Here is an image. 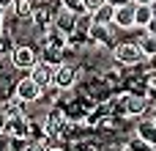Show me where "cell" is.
<instances>
[{
  "mask_svg": "<svg viewBox=\"0 0 156 151\" xmlns=\"http://www.w3.org/2000/svg\"><path fill=\"white\" fill-rule=\"evenodd\" d=\"M41 124H44V135H47V140H49V143H66V140H69L71 121L63 116V110H60V107H49V110L44 113Z\"/></svg>",
  "mask_w": 156,
  "mask_h": 151,
  "instance_id": "6da1fadb",
  "label": "cell"
},
{
  "mask_svg": "<svg viewBox=\"0 0 156 151\" xmlns=\"http://www.w3.org/2000/svg\"><path fill=\"white\" fill-rule=\"evenodd\" d=\"M110 61L118 63V66H123V69H132V66L145 63V55H143V50L137 47V41H132V39H121V41L110 50Z\"/></svg>",
  "mask_w": 156,
  "mask_h": 151,
  "instance_id": "7a4b0ae2",
  "label": "cell"
},
{
  "mask_svg": "<svg viewBox=\"0 0 156 151\" xmlns=\"http://www.w3.org/2000/svg\"><path fill=\"white\" fill-rule=\"evenodd\" d=\"M36 61H38V50H36L30 41H16V47H14L11 55H8V66H11L14 72H19V77L27 74Z\"/></svg>",
  "mask_w": 156,
  "mask_h": 151,
  "instance_id": "3957f363",
  "label": "cell"
},
{
  "mask_svg": "<svg viewBox=\"0 0 156 151\" xmlns=\"http://www.w3.org/2000/svg\"><path fill=\"white\" fill-rule=\"evenodd\" d=\"M22 105H27V107H33V105H38V99H41V88L27 77V74H22V77H16L14 80V91H11Z\"/></svg>",
  "mask_w": 156,
  "mask_h": 151,
  "instance_id": "277c9868",
  "label": "cell"
},
{
  "mask_svg": "<svg viewBox=\"0 0 156 151\" xmlns=\"http://www.w3.org/2000/svg\"><path fill=\"white\" fill-rule=\"evenodd\" d=\"M52 85H55L58 91H71V88L77 85V69H74L71 63L55 66V69H52Z\"/></svg>",
  "mask_w": 156,
  "mask_h": 151,
  "instance_id": "5b68a950",
  "label": "cell"
},
{
  "mask_svg": "<svg viewBox=\"0 0 156 151\" xmlns=\"http://www.w3.org/2000/svg\"><path fill=\"white\" fill-rule=\"evenodd\" d=\"M27 127H30L27 113L14 116V118H5L3 121V138H27Z\"/></svg>",
  "mask_w": 156,
  "mask_h": 151,
  "instance_id": "8992f818",
  "label": "cell"
},
{
  "mask_svg": "<svg viewBox=\"0 0 156 151\" xmlns=\"http://www.w3.org/2000/svg\"><path fill=\"white\" fill-rule=\"evenodd\" d=\"M112 25L121 30V33H129L134 28V3H126V6H118L115 14H112Z\"/></svg>",
  "mask_w": 156,
  "mask_h": 151,
  "instance_id": "52a82bcc",
  "label": "cell"
},
{
  "mask_svg": "<svg viewBox=\"0 0 156 151\" xmlns=\"http://www.w3.org/2000/svg\"><path fill=\"white\" fill-rule=\"evenodd\" d=\"M27 77H30V80L44 91V88H49V85H52V66H47L44 61H36V63L30 66Z\"/></svg>",
  "mask_w": 156,
  "mask_h": 151,
  "instance_id": "ba28073f",
  "label": "cell"
},
{
  "mask_svg": "<svg viewBox=\"0 0 156 151\" xmlns=\"http://www.w3.org/2000/svg\"><path fill=\"white\" fill-rule=\"evenodd\" d=\"M134 138L145 140L151 149H156V121H151L148 116L137 118V124H134Z\"/></svg>",
  "mask_w": 156,
  "mask_h": 151,
  "instance_id": "9c48e42d",
  "label": "cell"
},
{
  "mask_svg": "<svg viewBox=\"0 0 156 151\" xmlns=\"http://www.w3.org/2000/svg\"><path fill=\"white\" fill-rule=\"evenodd\" d=\"M38 8V0H14L11 3V11H8V17H14L16 22H27L30 19V14Z\"/></svg>",
  "mask_w": 156,
  "mask_h": 151,
  "instance_id": "30bf717a",
  "label": "cell"
},
{
  "mask_svg": "<svg viewBox=\"0 0 156 151\" xmlns=\"http://www.w3.org/2000/svg\"><path fill=\"white\" fill-rule=\"evenodd\" d=\"M74 11H69V8H58L55 14H52V28H58L60 33H74Z\"/></svg>",
  "mask_w": 156,
  "mask_h": 151,
  "instance_id": "8fae6325",
  "label": "cell"
},
{
  "mask_svg": "<svg viewBox=\"0 0 156 151\" xmlns=\"http://www.w3.org/2000/svg\"><path fill=\"white\" fill-rule=\"evenodd\" d=\"M63 50H66V47H47V50H41V52H38V61H44L47 66H52V69H55V66H60V63H63Z\"/></svg>",
  "mask_w": 156,
  "mask_h": 151,
  "instance_id": "7c38bea8",
  "label": "cell"
},
{
  "mask_svg": "<svg viewBox=\"0 0 156 151\" xmlns=\"http://www.w3.org/2000/svg\"><path fill=\"white\" fill-rule=\"evenodd\" d=\"M16 47V39H14V33L5 28L3 33H0V63L3 61H8V55H11V50Z\"/></svg>",
  "mask_w": 156,
  "mask_h": 151,
  "instance_id": "4fadbf2b",
  "label": "cell"
},
{
  "mask_svg": "<svg viewBox=\"0 0 156 151\" xmlns=\"http://www.w3.org/2000/svg\"><path fill=\"white\" fill-rule=\"evenodd\" d=\"M112 14H115V8L112 6H101V8H96L90 17H93V25H112Z\"/></svg>",
  "mask_w": 156,
  "mask_h": 151,
  "instance_id": "5bb4252c",
  "label": "cell"
},
{
  "mask_svg": "<svg viewBox=\"0 0 156 151\" xmlns=\"http://www.w3.org/2000/svg\"><path fill=\"white\" fill-rule=\"evenodd\" d=\"M93 28V17L88 14V11H82V14H77L74 17V33H82V36H88V30Z\"/></svg>",
  "mask_w": 156,
  "mask_h": 151,
  "instance_id": "9a60e30c",
  "label": "cell"
},
{
  "mask_svg": "<svg viewBox=\"0 0 156 151\" xmlns=\"http://www.w3.org/2000/svg\"><path fill=\"white\" fill-rule=\"evenodd\" d=\"M148 22H151V8L148 6H134V28L145 30Z\"/></svg>",
  "mask_w": 156,
  "mask_h": 151,
  "instance_id": "2e32d148",
  "label": "cell"
},
{
  "mask_svg": "<svg viewBox=\"0 0 156 151\" xmlns=\"http://www.w3.org/2000/svg\"><path fill=\"white\" fill-rule=\"evenodd\" d=\"M27 138H5V151H25Z\"/></svg>",
  "mask_w": 156,
  "mask_h": 151,
  "instance_id": "e0dca14e",
  "label": "cell"
},
{
  "mask_svg": "<svg viewBox=\"0 0 156 151\" xmlns=\"http://www.w3.org/2000/svg\"><path fill=\"white\" fill-rule=\"evenodd\" d=\"M47 146H49V140L47 138H38V140H27L25 151H47Z\"/></svg>",
  "mask_w": 156,
  "mask_h": 151,
  "instance_id": "ac0fdd59",
  "label": "cell"
},
{
  "mask_svg": "<svg viewBox=\"0 0 156 151\" xmlns=\"http://www.w3.org/2000/svg\"><path fill=\"white\" fill-rule=\"evenodd\" d=\"M58 6L60 8H69L74 14H82V0H58Z\"/></svg>",
  "mask_w": 156,
  "mask_h": 151,
  "instance_id": "d6986e66",
  "label": "cell"
},
{
  "mask_svg": "<svg viewBox=\"0 0 156 151\" xmlns=\"http://www.w3.org/2000/svg\"><path fill=\"white\" fill-rule=\"evenodd\" d=\"M107 0H82V11H88V14H93L96 8H101Z\"/></svg>",
  "mask_w": 156,
  "mask_h": 151,
  "instance_id": "ffe728a7",
  "label": "cell"
},
{
  "mask_svg": "<svg viewBox=\"0 0 156 151\" xmlns=\"http://www.w3.org/2000/svg\"><path fill=\"white\" fill-rule=\"evenodd\" d=\"M145 66H148V72H151V74H156V55L145 58Z\"/></svg>",
  "mask_w": 156,
  "mask_h": 151,
  "instance_id": "44dd1931",
  "label": "cell"
},
{
  "mask_svg": "<svg viewBox=\"0 0 156 151\" xmlns=\"http://www.w3.org/2000/svg\"><path fill=\"white\" fill-rule=\"evenodd\" d=\"M145 33H151V36H156V17H151V22L145 25Z\"/></svg>",
  "mask_w": 156,
  "mask_h": 151,
  "instance_id": "7402d4cb",
  "label": "cell"
},
{
  "mask_svg": "<svg viewBox=\"0 0 156 151\" xmlns=\"http://www.w3.org/2000/svg\"><path fill=\"white\" fill-rule=\"evenodd\" d=\"M47 151H66V146H63V143H49Z\"/></svg>",
  "mask_w": 156,
  "mask_h": 151,
  "instance_id": "603a6c76",
  "label": "cell"
},
{
  "mask_svg": "<svg viewBox=\"0 0 156 151\" xmlns=\"http://www.w3.org/2000/svg\"><path fill=\"white\" fill-rule=\"evenodd\" d=\"M11 3H14V0H0V11L8 14V11H11Z\"/></svg>",
  "mask_w": 156,
  "mask_h": 151,
  "instance_id": "cb8c5ba5",
  "label": "cell"
},
{
  "mask_svg": "<svg viewBox=\"0 0 156 151\" xmlns=\"http://www.w3.org/2000/svg\"><path fill=\"white\" fill-rule=\"evenodd\" d=\"M126 3H132V0H107V6H112V8H118V6H126Z\"/></svg>",
  "mask_w": 156,
  "mask_h": 151,
  "instance_id": "d4e9b609",
  "label": "cell"
},
{
  "mask_svg": "<svg viewBox=\"0 0 156 151\" xmlns=\"http://www.w3.org/2000/svg\"><path fill=\"white\" fill-rule=\"evenodd\" d=\"M5 19H8V14H5V11H0V33L5 30Z\"/></svg>",
  "mask_w": 156,
  "mask_h": 151,
  "instance_id": "484cf974",
  "label": "cell"
},
{
  "mask_svg": "<svg viewBox=\"0 0 156 151\" xmlns=\"http://www.w3.org/2000/svg\"><path fill=\"white\" fill-rule=\"evenodd\" d=\"M148 118L156 121V102H151V110H148Z\"/></svg>",
  "mask_w": 156,
  "mask_h": 151,
  "instance_id": "4316f807",
  "label": "cell"
},
{
  "mask_svg": "<svg viewBox=\"0 0 156 151\" xmlns=\"http://www.w3.org/2000/svg\"><path fill=\"white\" fill-rule=\"evenodd\" d=\"M132 3H134V6H151L154 0H132Z\"/></svg>",
  "mask_w": 156,
  "mask_h": 151,
  "instance_id": "83f0119b",
  "label": "cell"
},
{
  "mask_svg": "<svg viewBox=\"0 0 156 151\" xmlns=\"http://www.w3.org/2000/svg\"><path fill=\"white\" fill-rule=\"evenodd\" d=\"M148 8H151V17H156V0L151 3V6H148Z\"/></svg>",
  "mask_w": 156,
  "mask_h": 151,
  "instance_id": "f1b7e54d",
  "label": "cell"
},
{
  "mask_svg": "<svg viewBox=\"0 0 156 151\" xmlns=\"http://www.w3.org/2000/svg\"><path fill=\"white\" fill-rule=\"evenodd\" d=\"M0 135H3V118H0Z\"/></svg>",
  "mask_w": 156,
  "mask_h": 151,
  "instance_id": "f546056e",
  "label": "cell"
},
{
  "mask_svg": "<svg viewBox=\"0 0 156 151\" xmlns=\"http://www.w3.org/2000/svg\"><path fill=\"white\" fill-rule=\"evenodd\" d=\"M66 151H80V149H71V146H69V149H66Z\"/></svg>",
  "mask_w": 156,
  "mask_h": 151,
  "instance_id": "4dcf8cb0",
  "label": "cell"
}]
</instances>
